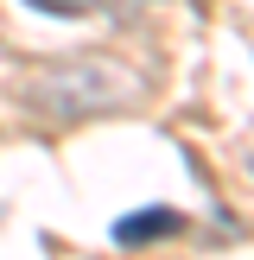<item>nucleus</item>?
<instances>
[{"instance_id":"nucleus-1","label":"nucleus","mask_w":254,"mask_h":260,"mask_svg":"<svg viewBox=\"0 0 254 260\" xmlns=\"http://www.w3.org/2000/svg\"><path fill=\"white\" fill-rule=\"evenodd\" d=\"M140 76L114 57H76V63H51L45 76L32 83V102L57 121H76V114H108V108H127L140 102Z\"/></svg>"},{"instance_id":"nucleus-2","label":"nucleus","mask_w":254,"mask_h":260,"mask_svg":"<svg viewBox=\"0 0 254 260\" xmlns=\"http://www.w3.org/2000/svg\"><path fill=\"white\" fill-rule=\"evenodd\" d=\"M178 229H184V216H178V210H134V216L114 222V241H121V248H146V241L178 235Z\"/></svg>"},{"instance_id":"nucleus-3","label":"nucleus","mask_w":254,"mask_h":260,"mask_svg":"<svg viewBox=\"0 0 254 260\" xmlns=\"http://www.w3.org/2000/svg\"><path fill=\"white\" fill-rule=\"evenodd\" d=\"M25 7H38V13H57V19H83V13H96V0H25Z\"/></svg>"}]
</instances>
